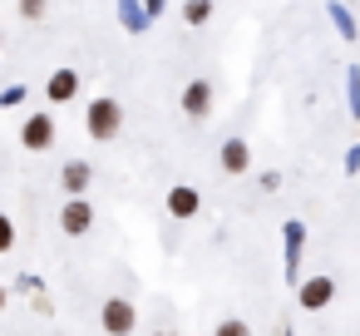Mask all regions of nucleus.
Returning a JSON list of instances; mask_svg holds the SVG:
<instances>
[{
  "instance_id": "nucleus-1",
  "label": "nucleus",
  "mask_w": 360,
  "mask_h": 336,
  "mask_svg": "<svg viewBox=\"0 0 360 336\" xmlns=\"http://www.w3.org/2000/svg\"><path fill=\"white\" fill-rule=\"evenodd\" d=\"M119 129H124V104H119V99H109V94L89 99V109H84V134H89V139H99V144H114V139H119Z\"/></svg>"
},
{
  "instance_id": "nucleus-2",
  "label": "nucleus",
  "mask_w": 360,
  "mask_h": 336,
  "mask_svg": "<svg viewBox=\"0 0 360 336\" xmlns=\"http://www.w3.org/2000/svg\"><path fill=\"white\" fill-rule=\"evenodd\" d=\"M99 326H104L109 336H134V326H139V306H134L129 297H109V301L99 306Z\"/></svg>"
},
{
  "instance_id": "nucleus-3",
  "label": "nucleus",
  "mask_w": 360,
  "mask_h": 336,
  "mask_svg": "<svg viewBox=\"0 0 360 336\" xmlns=\"http://www.w3.org/2000/svg\"><path fill=\"white\" fill-rule=\"evenodd\" d=\"M60 228H65V237H84L89 228H94V203L79 193V198H65V208H60Z\"/></svg>"
},
{
  "instance_id": "nucleus-4",
  "label": "nucleus",
  "mask_w": 360,
  "mask_h": 336,
  "mask_svg": "<svg viewBox=\"0 0 360 336\" xmlns=\"http://www.w3.org/2000/svg\"><path fill=\"white\" fill-rule=\"evenodd\" d=\"M212 104H217V94H212V85H207L202 75L183 85V114H188V119H198V124H202V119L212 114Z\"/></svg>"
},
{
  "instance_id": "nucleus-5",
  "label": "nucleus",
  "mask_w": 360,
  "mask_h": 336,
  "mask_svg": "<svg viewBox=\"0 0 360 336\" xmlns=\"http://www.w3.org/2000/svg\"><path fill=\"white\" fill-rule=\"evenodd\" d=\"M20 144H25L30 154H50V144H55V119H50V109H45V114H30V119L20 124Z\"/></svg>"
},
{
  "instance_id": "nucleus-6",
  "label": "nucleus",
  "mask_w": 360,
  "mask_h": 336,
  "mask_svg": "<svg viewBox=\"0 0 360 336\" xmlns=\"http://www.w3.org/2000/svg\"><path fill=\"white\" fill-rule=\"evenodd\" d=\"M296 301H301V311H326L335 301V282L330 277H306L296 287Z\"/></svg>"
},
{
  "instance_id": "nucleus-7",
  "label": "nucleus",
  "mask_w": 360,
  "mask_h": 336,
  "mask_svg": "<svg viewBox=\"0 0 360 336\" xmlns=\"http://www.w3.org/2000/svg\"><path fill=\"white\" fill-rule=\"evenodd\" d=\"M217 163H222V173L242 178V173L252 168V149H247V139H227V144L217 149Z\"/></svg>"
},
{
  "instance_id": "nucleus-8",
  "label": "nucleus",
  "mask_w": 360,
  "mask_h": 336,
  "mask_svg": "<svg viewBox=\"0 0 360 336\" xmlns=\"http://www.w3.org/2000/svg\"><path fill=\"white\" fill-rule=\"evenodd\" d=\"M45 99H50V104H70V99H79V75H75V70H55V75L45 80Z\"/></svg>"
},
{
  "instance_id": "nucleus-9",
  "label": "nucleus",
  "mask_w": 360,
  "mask_h": 336,
  "mask_svg": "<svg viewBox=\"0 0 360 336\" xmlns=\"http://www.w3.org/2000/svg\"><path fill=\"white\" fill-rule=\"evenodd\" d=\"M198 208H202V193L198 188H188V183H178V188H168V213L173 218H198Z\"/></svg>"
},
{
  "instance_id": "nucleus-10",
  "label": "nucleus",
  "mask_w": 360,
  "mask_h": 336,
  "mask_svg": "<svg viewBox=\"0 0 360 336\" xmlns=\"http://www.w3.org/2000/svg\"><path fill=\"white\" fill-rule=\"evenodd\" d=\"M89 178H94V168H89L84 158H70V163H65V173H60V183H65V193H70V198H79V193L89 188Z\"/></svg>"
},
{
  "instance_id": "nucleus-11",
  "label": "nucleus",
  "mask_w": 360,
  "mask_h": 336,
  "mask_svg": "<svg viewBox=\"0 0 360 336\" xmlns=\"http://www.w3.org/2000/svg\"><path fill=\"white\" fill-rule=\"evenodd\" d=\"M183 20L188 25H207L212 20V0H183Z\"/></svg>"
},
{
  "instance_id": "nucleus-12",
  "label": "nucleus",
  "mask_w": 360,
  "mask_h": 336,
  "mask_svg": "<svg viewBox=\"0 0 360 336\" xmlns=\"http://www.w3.org/2000/svg\"><path fill=\"white\" fill-rule=\"evenodd\" d=\"M212 336H252V326H247V321H242V316H222V321H217V331H212Z\"/></svg>"
},
{
  "instance_id": "nucleus-13",
  "label": "nucleus",
  "mask_w": 360,
  "mask_h": 336,
  "mask_svg": "<svg viewBox=\"0 0 360 336\" xmlns=\"http://www.w3.org/2000/svg\"><path fill=\"white\" fill-rule=\"evenodd\" d=\"M45 11H50V0H20V15L25 20H45Z\"/></svg>"
},
{
  "instance_id": "nucleus-14",
  "label": "nucleus",
  "mask_w": 360,
  "mask_h": 336,
  "mask_svg": "<svg viewBox=\"0 0 360 336\" xmlns=\"http://www.w3.org/2000/svg\"><path fill=\"white\" fill-rule=\"evenodd\" d=\"M11 247H15V223L0 213V252H11Z\"/></svg>"
},
{
  "instance_id": "nucleus-15",
  "label": "nucleus",
  "mask_w": 360,
  "mask_h": 336,
  "mask_svg": "<svg viewBox=\"0 0 360 336\" xmlns=\"http://www.w3.org/2000/svg\"><path fill=\"white\" fill-rule=\"evenodd\" d=\"M119 15H124L129 30H143V11H134V0H124V11H119Z\"/></svg>"
},
{
  "instance_id": "nucleus-16",
  "label": "nucleus",
  "mask_w": 360,
  "mask_h": 336,
  "mask_svg": "<svg viewBox=\"0 0 360 336\" xmlns=\"http://www.w3.org/2000/svg\"><path fill=\"white\" fill-rule=\"evenodd\" d=\"M148 11H163V0H148Z\"/></svg>"
},
{
  "instance_id": "nucleus-17",
  "label": "nucleus",
  "mask_w": 360,
  "mask_h": 336,
  "mask_svg": "<svg viewBox=\"0 0 360 336\" xmlns=\"http://www.w3.org/2000/svg\"><path fill=\"white\" fill-rule=\"evenodd\" d=\"M153 336H178V331H153Z\"/></svg>"
},
{
  "instance_id": "nucleus-18",
  "label": "nucleus",
  "mask_w": 360,
  "mask_h": 336,
  "mask_svg": "<svg viewBox=\"0 0 360 336\" xmlns=\"http://www.w3.org/2000/svg\"><path fill=\"white\" fill-rule=\"evenodd\" d=\"M0 306H6V287H0Z\"/></svg>"
},
{
  "instance_id": "nucleus-19",
  "label": "nucleus",
  "mask_w": 360,
  "mask_h": 336,
  "mask_svg": "<svg viewBox=\"0 0 360 336\" xmlns=\"http://www.w3.org/2000/svg\"><path fill=\"white\" fill-rule=\"evenodd\" d=\"M0 40H6V35H0Z\"/></svg>"
}]
</instances>
